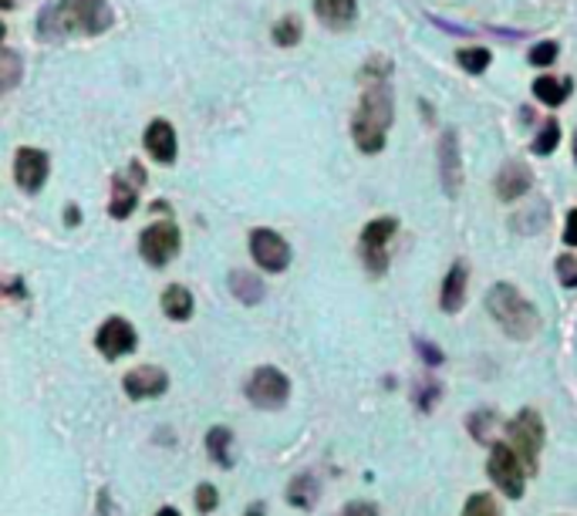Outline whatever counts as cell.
Returning a JSON list of instances; mask_svg holds the SVG:
<instances>
[{
	"mask_svg": "<svg viewBox=\"0 0 577 516\" xmlns=\"http://www.w3.org/2000/svg\"><path fill=\"white\" fill-rule=\"evenodd\" d=\"M570 78H554V75H541L537 82H534V95L544 102V105H550V108H557V105H564L567 102V95H570Z\"/></svg>",
	"mask_w": 577,
	"mask_h": 516,
	"instance_id": "44dd1931",
	"label": "cell"
},
{
	"mask_svg": "<svg viewBox=\"0 0 577 516\" xmlns=\"http://www.w3.org/2000/svg\"><path fill=\"white\" fill-rule=\"evenodd\" d=\"M557 281L564 287H577V256H570V253L557 256Z\"/></svg>",
	"mask_w": 577,
	"mask_h": 516,
	"instance_id": "4dcf8cb0",
	"label": "cell"
},
{
	"mask_svg": "<svg viewBox=\"0 0 577 516\" xmlns=\"http://www.w3.org/2000/svg\"><path fill=\"white\" fill-rule=\"evenodd\" d=\"M136 345H139V335H136V328L128 325L125 317H108L105 325L98 328V335H95V348H98L108 361H115V358H122V355H133Z\"/></svg>",
	"mask_w": 577,
	"mask_h": 516,
	"instance_id": "8fae6325",
	"label": "cell"
},
{
	"mask_svg": "<svg viewBox=\"0 0 577 516\" xmlns=\"http://www.w3.org/2000/svg\"><path fill=\"white\" fill-rule=\"evenodd\" d=\"M486 470H490V480L496 483V489H500L503 496H510V499H521V496H524V486H527V476H531V473H527L524 460H521L517 453H513L510 442H496V445H493Z\"/></svg>",
	"mask_w": 577,
	"mask_h": 516,
	"instance_id": "5b68a950",
	"label": "cell"
},
{
	"mask_svg": "<svg viewBox=\"0 0 577 516\" xmlns=\"http://www.w3.org/2000/svg\"><path fill=\"white\" fill-rule=\"evenodd\" d=\"M531 186H534V172H531V166L521 162V159L506 162V166L496 172V197H500L503 203L521 200Z\"/></svg>",
	"mask_w": 577,
	"mask_h": 516,
	"instance_id": "9a60e30c",
	"label": "cell"
},
{
	"mask_svg": "<svg viewBox=\"0 0 577 516\" xmlns=\"http://www.w3.org/2000/svg\"><path fill=\"white\" fill-rule=\"evenodd\" d=\"M243 516H264V506H261V503H253Z\"/></svg>",
	"mask_w": 577,
	"mask_h": 516,
	"instance_id": "f35d334b",
	"label": "cell"
},
{
	"mask_svg": "<svg viewBox=\"0 0 577 516\" xmlns=\"http://www.w3.org/2000/svg\"><path fill=\"white\" fill-rule=\"evenodd\" d=\"M139 253H143V261L149 267H166L172 256L179 253V230L176 223H153L143 230L139 236Z\"/></svg>",
	"mask_w": 577,
	"mask_h": 516,
	"instance_id": "9c48e42d",
	"label": "cell"
},
{
	"mask_svg": "<svg viewBox=\"0 0 577 516\" xmlns=\"http://www.w3.org/2000/svg\"><path fill=\"white\" fill-rule=\"evenodd\" d=\"M230 429H210L207 432V449H210V460L223 470L233 466V456H230Z\"/></svg>",
	"mask_w": 577,
	"mask_h": 516,
	"instance_id": "603a6c76",
	"label": "cell"
},
{
	"mask_svg": "<svg viewBox=\"0 0 577 516\" xmlns=\"http://www.w3.org/2000/svg\"><path fill=\"white\" fill-rule=\"evenodd\" d=\"M246 399L256 406V409H264V412H274V409H284L287 399H291V381L281 368L274 365H261L250 381H246Z\"/></svg>",
	"mask_w": 577,
	"mask_h": 516,
	"instance_id": "8992f818",
	"label": "cell"
},
{
	"mask_svg": "<svg viewBox=\"0 0 577 516\" xmlns=\"http://www.w3.org/2000/svg\"><path fill=\"white\" fill-rule=\"evenodd\" d=\"M146 186V169L143 162H128L122 172L112 176V200H108V213L115 220H128L139 207V189Z\"/></svg>",
	"mask_w": 577,
	"mask_h": 516,
	"instance_id": "ba28073f",
	"label": "cell"
},
{
	"mask_svg": "<svg viewBox=\"0 0 577 516\" xmlns=\"http://www.w3.org/2000/svg\"><path fill=\"white\" fill-rule=\"evenodd\" d=\"M557 143H560V125H557L554 118H547V122L541 125L537 139H534V152H537V156H550V152L557 149Z\"/></svg>",
	"mask_w": 577,
	"mask_h": 516,
	"instance_id": "484cf974",
	"label": "cell"
},
{
	"mask_svg": "<svg viewBox=\"0 0 577 516\" xmlns=\"http://www.w3.org/2000/svg\"><path fill=\"white\" fill-rule=\"evenodd\" d=\"M557 51H560V48H557V41H541V44H534V48H531V54H527V57H531L534 69H550V64L557 61Z\"/></svg>",
	"mask_w": 577,
	"mask_h": 516,
	"instance_id": "f1b7e54d",
	"label": "cell"
},
{
	"mask_svg": "<svg viewBox=\"0 0 577 516\" xmlns=\"http://www.w3.org/2000/svg\"><path fill=\"white\" fill-rule=\"evenodd\" d=\"M156 516H179V513H176V509H172V506H162V509H159V513H156Z\"/></svg>",
	"mask_w": 577,
	"mask_h": 516,
	"instance_id": "ab89813d",
	"label": "cell"
},
{
	"mask_svg": "<svg viewBox=\"0 0 577 516\" xmlns=\"http://www.w3.org/2000/svg\"><path fill=\"white\" fill-rule=\"evenodd\" d=\"M48 169H51V159H48L44 149H18L14 179L24 192H38L48 179Z\"/></svg>",
	"mask_w": 577,
	"mask_h": 516,
	"instance_id": "4fadbf2b",
	"label": "cell"
},
{
	"mask_svg": "<svg viewBox=\"0 0 577 516\" xmlns=\"http://www.w3.org/2000/svg\"><path fill=\"white\" fill-rule=\"evenodd\" d=\"M18 4V0H0V8H4V11H11Z\"/></svg>",
	"mask_w": 577,
	"mask_h": 516,
	"instance_id": "60d3db41",
	"label": "cell"
},
{
	"mask_svg": "<svg viewBox=\"0 0 577 516\" xmlns=\"http://www.w3.org/2000/svg\"><path fill=\"white\" fill-rule=\"evenodd\" d=\"M78 220H82V217H78V210H75V207H69V213H64V223H69V227H75Z\"/></svg>",
	"mask_w": 577,
	"mask_h": 516,
	"instance_id": "8d00e7d4",
	"label": "cell"
},
{
	"mask_svg": "<svg viewBox=\"0 0 577 516\" xmlns=\"http://www.w3.org/2000/svg\"><path fill=\"white\" fill-rule=\"evenodd\" d=\"M399 233L396 217H378L361 230V261L368 274H385L389 271V243Z\"/></svg>",
	"mask_w": 577,
	"mask_h": 516,
	"instance_id": "52a82bcc",
	"label": "cell"
},
{
	"mask_svg": "<svg viewBox=\"0 0 577 516\" xmlns=\"http://www.w3.org/2000/svg\"><path fill=\"white\" fill-rule=\"evenodd\" d=\"M230 294L240 301V304H246V307H253V304H261L264 301V281L256 277V274H250V271H233L230 274Z\"/></svg>",
	"mask_w": 577,
	"mask_h": 516,
	"instance_id": "d6986e66",
	"label": "cell"
},
{
	"mask_svg": "<svg viewBox=\"0 0 577 516\" xmlns=\"http://www.w3.org/2000/svg\"><path fill=\"white\" fill-rule=\"evenodd\" d=\"M439 176H442L445 197H460L463 162H460V139H457V133H442V139H439Z\"/></svg>",
	"mask_w": 577,
	"mask_h": 516,
	"instance_id": "7c38bea8",
	"label": "cell"
},
{
	"mask_svg": "<svg viewBox=\"0 0 577 516\" xmlns=\"http://www.w3.org/2000/svg\"><path fill=\"white\" fill-rule=\"evenodd\" d=\"M274 41H277L281 48H294V44L301 41V21H297V18H281V21L274 24Z\"/></svg>",
	"mask_w": 577,
	"mask_h": 516,
	"instance_id": "83f0119b",
	"label": "cell"
},
{
	"mask_svg": "<svg viewBox=\"0 0 577 516\" xmlns=\"http://www.w3.org/2000/svg\"><path fill=\"white\" fill-rule=\"evenodd\" d=\"M250 253H253V261L271 274H281L291 267V243L267 227L250 233Z\"/></svg>",
	"mask_w": 577,
	"mask_h": 516,
	"instance_id": "30bf717a",
	"label": "cell"
},
{
	"mask_svg": "<svg viewBox=\"0 0 577 516\" xmlns=\"http://www.w3.org/2000/svg\"><path fill=\"white\" fill-rule=\"evenodd\" d=\"M21 82V57L11 48H0V92H14V85Z\"/></svg>",
	"mask_w": 577,
	"mask_h": 516,
	"instance_id": "cb8c5ba5",
	"label": "cell"
},
{
	"mask_svg": "<svg viewBox=\"0 0 577 516\" xmlns=\"http://www.w3.org/2000/svg\"><path fill=\"white\" fill-rule=\"evenodd\" d=\"M338 516H381L378 513V506L375 503H365V499H358V503H348Z\"/></svg>",
	"mask_w": 577,
	"mask_h": 516,
	"instance_id": "e575fe53",
	"label": "cell"
},
{
	"mask_svg": "<svg viewBox=\"0 0 577 516\" xmlns=\"http://www.w3.org/2000/svg\"><path fill=\"white\" fill-rule=\"evenodd\" d=\"M146 152L156 159V162H162V166H169V162H176V128L166 122V118H156L149 128H146Z\"/></svg>",
	"mask_w": 577,
	"mask_h": 516,
	"instance_id": "2e32d148",
	"label": "cell"
},
{
	"mask_svg": "<svg viewBox=\"0 0 577 516\" xmlns=\"http://www.w3.org/2000/svg\"><path fill=\"white\" fill-rule=\"evenodd\" d=\"M574 162H577V136H574Z\"/></svg>",
	"mask_w": 577,
	"mask_h": 516,
	"instance_id": "b9f144b4",
	"label": "cell"
},
{
	"mask_svg": "<svg viewBox=\"0 0 577 516\" xmlns=\"http://www.w3.org/2000/svg\"><path fill=\"white\" fill-rule=\"evenodd\" d=\"M217 503H220V493H217V486L203 483V486L197 489V506H200V513H213V509H217Z\"/></svg>",
	"mask_w": 577,
	"mask_h": 516,
	"instance_id": "1f68e13d",
	"label": "cell"
},
{
	"mask_svg": "<svg viewBox=\"0 0 577 516\" xmlns=\"http://www.w3.org/2000/svg\"><path fill=\"white\" fill-rule=\"evenodd\" d=\"M358 82H361V98H358V108L352 115V139L365 156H378L385 149V139H389L392 115H396L392 61L371 57L361 69Z\"/></svg>",
	"mask_w": 577,
	"mask_h": 516,
	"instance_id": "6da1fadb",
	"label": "cell"
},
{
	"mask_svg": "<svg viewBox=\"0 0 577 516\" xmlns=\"http://www.w3.org/2000/svg\"><path fill=\"white\" fill-rule=\"evenodd\" d=\"M416 351L422 355V361H426L429 368H439V365H442V351H439L436 345H429V341L416 338Z\"/></svg>",
	"mask_w": 577,
	"mask_h": 516,
	"instance_id": "d6a6232c",
	"label": "cell"
},
{
	"mask_svg": "<svg viewBox=\"0 0 577 516\" xmlns=\"http://www.w3.org/2000/svg\"><path fill=\"white\" fill-rule=\"evenodd\" d=\"M115 14L108 0H48L38 11V38L54 44L64 38H95L112 28Z\"/></svg>",
	"mask_w": 577,
	"mask_h": 516,
	"instance_id": "7a4b0ae2",
	"label": "cell"
},
{
	"mask_svg": "<svg viewBox=\"0 0 577 516\" xmlns=\"http://www.w3.org/2000/svg\"><path fill=\"white\" fill-rule=\"evenodd\" d=\"M317 493H321L317 476L301 473V476H294V480H291V486H287V503H291V506H301V509H314Z\"/></svg>",
	"mask_w": 577,
	"mask_h": 516,
	"instance_id": "ffe728a7",
	"label": "cell"
},
{
	"mask_svg": "<svg viewBox=\"0 0 577 516\" xmlns=\"http://www.w3.org/2000/svg\"><path fill=\"white\" fill-rule=\"evenodd\" d=\"M506 435H510L513 453H517V456L524 460L527 473L534 476V473H537V466H541V449H544V439H547V429H544L541 412L524 409L521 415H513V422L506 425Z\"/></svg>",
	"mask_w": 577,
	"mask_h": 516,
	"instance_id": "277c9868",
	"label": "cell"
},
{
	"mask_svg": "<svg viewBox=\"0 0 577 516\" xmlns=\"http://www.w3.org/2000/svg\"><path fill=\"white\" fill-rule=\"evenodd\" d=\"M466 281H470V267L463 261H457L449 267V274L442 281V294H439V307L445 314H457L466 304Z\"/></svg>",
	"mask_w": 577,
	"mask_h": 516,
	"instance_id": "e0dca14e",
	"label": "cell"
},
{
	"mask_svg": "<svg viewBox=\"0 0 577 516\" xmlns=\"http://www.w3.org/2000/svg\"><path fill=\"white\" fill-rule=\"evenodd\" d=\"M457 61L463 64V72H470V75H483V72L490 69L493 54H490V48H463V51L457 54Z\"/></svg>",
	"mask_w": 577,
	"mask_h": 516,
	"instance_id": "d4e9b609",
	"label": "cell"
},
{
	"mask_svg": "<svg viewBox=\"0 0 577 516\" xmlns=\"http://www.w3.org/2000/svg\"><path fill=\"white\" fill-rule=\"evenodd\" d=\"M564 243H567V246H577V210L567 213V223H564Z\"/></svg>",
	"mask_w": 577,
	"mask_h": 516,
	"instance_id": "d590c367",
	"label": "cell"
},
{
	"mask_svg": "<svg viewBox=\"0 0 577 516\" xmlns=\"http://www.w3.org/2000/svg\"><path fill=\"white\" fill-rule=\"evenodd\" d=\"M463 516H503V513H500V506H496L493 496L473 493V496L466 499V506H463Z\"/></svg>",
	"mask_w": 577,
	"mask_h": 516,
	"instance_id": "4316f807",
	"label": "cell"
},
{
	"mask_svg": "<svg viewBox=\"0 0 577 516\" xmlns=\"http://www.w3.org/2000/svg\"><path fill=\"white\" fill-rule=\"evenodd\" d=\"M21 294H24V291H21V281H11V284H8V297H21Z\"/></svg>",
	"mask_w": 577,
	"mask_h": 516,
	"instance_id": "74e56055",
	"label": "cell"
},
{
	"mask_svg": "<svg viewBox=\"0 0 577 516\" xmlns=\"http://www.w3.org/2000/svg\"><path fill=\"white\" fill-rule=\"evenodd\" d=\"M493 422H496V412H493V409L473 412V415H470V432H473V439H476V442H486V435L493 432Z\"/></svg>",
	"mask_w": 577,
	"mask_h": 516,
	"instance_id": "f546056e",
	"label": "cell"
},
{
	"mask_svg": "<svg viewBox=\"0 0 577 516\" xmlns=\"http://www.w3.org/2000/svg\"><path fill=\"white\" fill-rule=\"evenodd\" d=\"M486 310L513 341H531L541 331L537 307L513 284H493V291L486 294Z\"/></svg>",
	"mask_w": 577,
	"mask_h": 516,
	"instance_id": "3957f363",
	"label": "cell"
},
{
	"mask_svg": "<svg viewBox=\"0 0 577 516\" xmlns=\"http://www.w3.org/2000/svg\"><path fill=\"white\" fill-rule=\"evenodd\" d=\"M122 385H125V392L133 399H159L169 389V375L162 368H156V365H143L136 371H128L122 378Z\"/></svg>",
	"mask_w": 577,
	"mask_h": 516,
	"instance_id": "5bb4252c",
	"label": "cell"
},
{
	"mask_svg": "<svg viewBox=\"0 0 577 516\" xmlns=\"http://www.w3.org/2000/svg\"><path fill=\"white\" fill-rule=\"evenodd\" d=\"M162 310L172 317V320H189L192 317V294L179 284H172L166 294H162Z\"/></svg>",
	"mask_w": 577,
	"mask_h": 516,
	"instance_id": "7402d4cb",
	"label": "cell"
},
{
	"mask_svg": "<svg viewBox=\"0 0 577 516\" xmlns=\"http://www.w3.org/2000/svg\"><path fill=\"white\" fill-rule=\"evenodd\" d=\"M314 14L332 31H348L358 18V4L355 0H314Z\"/></svg>",
	"mask_w": 577,
	"mask_h": 516,
	"instance_id": "ac0fdd59",
	"label": "cell"
},
{
	"mask_svg": "<svg viewBox=\"0 0 577 516\" xmlns=\"http://www.w3.org/2000/svg\"><path fill=\"white\" fill-rule=\"evenodd\" d=\"M436 402H439V385H436V381H432V385L426 381L422 389H419V409H422V412H432Z\"/></svg>",
	"mask_w": 577,
	"mask_h": 516,
	"instance_id": "836d02e7",
	"label": "cell"
}]
</instances>
